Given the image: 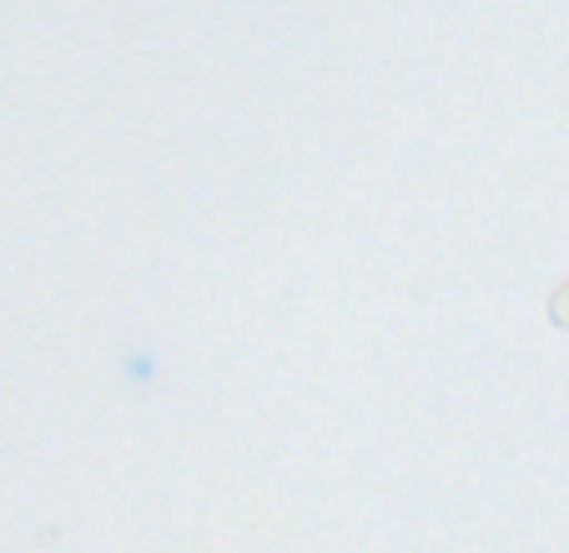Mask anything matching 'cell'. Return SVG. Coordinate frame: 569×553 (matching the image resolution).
<instances>
[{
  "label": "cell",
  "mask_w": 569,
  "mask_h": 553,
  "mask_svg": "<svg viewBox=\"0 0 569 553\" xmlns=\"http://www.w3.org/2000/svg\"><path fill=\"white\" fill-rule=\"evenodd\" d=\"M549 322L569 332V276H565V282H559L555 292H549Z\"/></svg>",
  "instance_id": "cell-1"
}]
</instances>
